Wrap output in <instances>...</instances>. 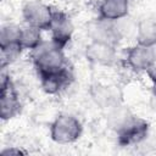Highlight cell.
I'll use <instances>...</instances> for the list:
<instances>
[{
	"label": "cell",
	"instance_id": "1",
	"mask_svg": "<svg viewBox=\"0 0 156 156\" xmlns=\"http://www.w3.org/2000/svg\"><path fill=\"white\" fill-rule=\"evenodd\" d=\"M32 62L39 73L51 72L67 66L63 48L56 44L52 39L50 41H43L39 46L30 51Z\"/></svg>",
	"mask_w": 156,
	"mask_h": 156
},
{
	"label": "cell",
	"instance_id": "2",
	"mask_svg": "<svg viewBox=\"0 0 156 156\" xmlns=\"http://www.w3.org/2000/svg\"><path fill=\"white\" fill-rule=\"evenodd\" d=\"M83 132L80 121L68 113H60L50 124V136L57 144H71L77 141Z\"/></svg>",
	"mask_w": 156,
	"mask_h": 156
},
{
	"label": "cell",
	"instance_id": "3",
	"mask_svg": "<svg viewBox=\"0 0 156 156\" xmlns=\"http://www.w3.org/2000/svg\"><path fill=\"white\" fill-rule=\"evenodd\" d=\"M149 129L150 124L146 119L132 113L124 121V123L117 130H115L117 135V143L121 146L138 145L146 139Z\"/></svg>",
	"mask_w": 156,
	"mask_h": 156
},
{
	"label": "cell",
	"instance_id": "4",
	"mask_svg": "<svg viewBox=\"0 0 156 156\" xmlns=\"http://www.w3.org/2000/svg\"><path fill=\"white\" fill-rule=\"evenodd\" d=\"M0 117L2 121H9L21 112L22 105L18 93L5 68L0 76Z\"/></svg>",
	"mask_w": 156,
	"mask_h": 156
},
{
	"label": "cell",
	"instance_id": "5",
	"mask_svg": "<svg viewBox=\"0 0 156 156\" xmlns=\"http://www.w3.org/2000/svg\"><path fill=\"white\" fill-rule=\"evenodd\" d=\"M87 34L91 39V41L106 43L113 46H117V44L122 39L117 29L116 21H110V20H105L101 17L88 22Z\"/></svg>",
	"mask_w": 156,
	"mask_h": 156
},
{
	"label": "cell",
	"instance_id": "6",
	"mask_svg": "<svg viewBox=\"0 0 156 156\" xmlns=\"http://www.w3.org/2000/svg\"><path fill=\"white\" fill-rule=\"evenodd\" d=\"M22 16L26 24L37 27L41 30H49L54 16V10L51 6L39 0H32L23 6Z\"/></svg>",
	"mask_w": 156,
	"mask_h": 156
},
{
	"label": "cell",
	"instance_id": "7",
	"mask_svg": "<svg viewBox=\"0 0 156 156\" xmlns=\"http://www.w3.org/2000/svg\"><path fill=\"white\" fill-rule=\"evenodd\" d=\"M38 76L43 90L49 95H56L61 93L73 82V73L71 68H68V66L56 71L39 73Z\"/></svg>",
	"mask_w": 156,
	"mask_h": 156
},
{
	"label": "cell",
	"instance_id": "8",
	"mask_svg": "<svg viewBox=\"0 0 156 156\" xmlns=\"http://www.w3.org/2000/svg\"><path fill=\"white\" fill-rule=\"evenodd\" d=\"M49 30L51 32V39L65 49V46L72 39L74 27L71 17L66 12L54 10V16Z\"/></svg>",
	"mask_w": 156,
	"mask_h": 156
},
{
	"label": "cell",
	"instance_id": "9",
	"mask_svg": "<svg viewBox=\"0 0 156 156\" xmlns=\"http://www.w3.org/2000/svg\"><path fill=\"white\" fill-rule=\"evenodd\" d=\"M84 55L85 58L91 63L112 66L116 61V46L100 41H90L85 46Z\"/></svg>",
	"mask_w": 156,
	"mask_h": 156
},
{
	"label": "cell",
	"instance_id": "10",
	"mask_svg": "<svg viewBox=\"0 0 156 156\" xmlns=\"http://www.w3.org/2000/svg\"><path fill=\"white\" fill-rule=\"evenodd\" d=\"M90 94L93 100L101 108H111L122 104V93L116 85H106V84H95L90 89Z\"/></svg>",
	"mask_w": 156,
	"mask_h": 156
},
{
	"label": "cell",
	"instance_id": "11",
	"mask_svg": "<svg viewBox=\"0 0 156 156\" xmlns=\"http://www.w3.org/2000/svg\"><path fill=\"white\" fill-rule=\"evenodd\" d=\"M152 48L135 44L126 50V62L135 72H145L152 62Z\"/></svg>",
	"mask_w": 156,
	"mask_h": 156
},
{
	"label": "cell",
	"instance_id": "12",
	"mask_svg": "<svg viewBox=\"0 0 156 156\" xmlns=\"http://www.w3.org/2000/svg\"><path fill=\"white\" fill-rule=\"evenodd\" d=\"M129 12V0H101L99 5V17L118 21Z\"/></svg>",
	"mask_w": 156,
	"mask_h": 156
},
{
	"label": "cell",
	"instance_id": "13",
	"mask_svg": "<svg viewBox=\"0 0 156 156\" xmlns=\"http://www.w3.org/2000/svg\"><path fill=\"white\" fill-rule=\"evenodd\" d=\"M136 44L152 48L156 45V21L152 18H143L136 24L135 33Z\"/></svg>",
	"mask_w": 156,
	"mask_h": 156
},
{
	"label": "cell",
	"instance_id": "14",
	"mask_svg": "<svg viewBox=\"0 0 156 156\" xmlns=\"http://www.w3.org/2000/svg\"><path fill=\"white\" fill-rule=\"evenodd\" d=\"M41 29L26 24L24 27H22V33H21V40L20 44L22 45L23 50H33L37 46H39L44 40H43V35H41Z\"/></svg>",
	"mask_w": 156,
	"mask_h": 156
},
{
	"label": "cell",
	"instance_id": "15",
	"mask_svg": "<svg viewBox=\"0 0 156 156\" xmlns=\"http://www.w3.org/2000/svg\"><path fill=\"white\" fill-rule=\"evenodd\" d=\"M23 48L20 43H13L9 45L0 46V67L1 69L6 68L11 63H13L21 55Z\"/></svg>",
	"mask_w": 156,
	"mask_h": 156
},
{
	"label": "cell",
	"instance_id": "16",
	"mask_svg": "<svg viewBox=\"0 0 156 156\" xmlns=\"http://www.w3.org/2000/svg\"><path fill=\"white\" fill-rule=\"evenodd\" d=\"M21 33H22V27L15 23H7L2 26L0 30V46L20 43Z\"/></svg>",
	"mask_w": 156,
	"mask_h": 156
},
{
	"label": "cell",
	"instance_id": "17",
	"mask_svg": "<svg viewBox=\"0 0 156 156\" xmlns=\"http://www.w3.org/2000/svg\"><path fill=\"white\" fill-rule=\"evenodd\" d=\"M152 54H154V57H152V62L151 65L149 66V68L145 71L147 73V76L150 77V79L152 82L156 80V45L152 46Z\"/></svg>",
	"mask_w": 156,
	"mask_h": 156
},
{
	"label": "cell",
	"instance_id": "18",
	"mask_svg": "<svg viewBox=\"0 0 156 156\" xmlns=\"http://www.w3.org/2000/svg\"><path fill=\"white\" fill-rule=\"evenodd\" d=\"M27 154V151L20 149V147H16V146H11V147H6L1 151V155L2 156H12V155H24Z\"/></svg>",
	"mask_w": 156,
	"mask_h": 156
},
{
	"label": "cell",
	"instance_id": "19",
	"mask_svg": "<svg viewBox=\"0 0 156 156\" xmlns=\"http://www.w3.org/2000/svg\"><path fill=\"white\" fill-rule=\"evenodd\" d=\"M152 94H154V96H156V80L152 82Z\"/></svg>",
	"mask_w": 156,
	"mask_h": 156
}]
</instances>
